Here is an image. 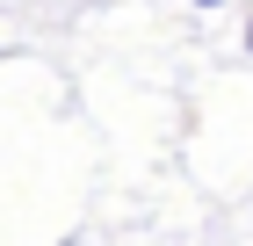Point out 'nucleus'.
Instances as JSON below:
<instances>
[{
  "label": "nucleus",
  "instance_id": "obj_2",
  "mask_svg": "<svg viewBox=\"0 0 253 246\" xmlns=\"http://www.w3.org/2000/svg\"><path fill=\"white\" fill-rule=\"evenodd\" d=\"M246 44H253V29H246Z\"/></svg>",
  "mask_w": 253,
  "mask_h": 246
},
{
  "label": "nucleus",
  "instance_id": "obj_1",
  "mask_svg": "<svg viewBox=\"0 0 253 246\" xmlns=\"http://www.w3.org/2000/svg\"><path fill=\"white\" fill-rule=\"evenodd\" d=\"M195 7H217V0H195Z\"/></svg>",
  "mask_w": 253,
  "mask_h": 246
}]
</instances>
